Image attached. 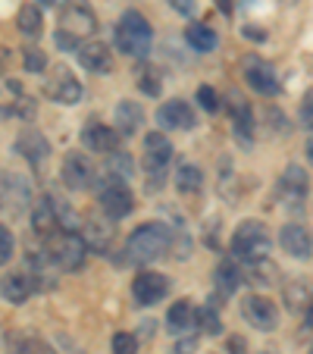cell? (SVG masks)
<instances>
[{
  "instance_id": "cell-1",
  "label": "cell",
  "mask_w": 313,
  "mask_h": 354,
  "mask_svg": "<svg viewBox=\"0 0 313 354\" xmlns=\"http://www.w3.org/2000/svg\"><path fill=\"white\" fill-rule=\"evenodd\" d=\"M169 241H173V232H169L163 223H144L138 226L132 235H129V261L132 263H151V261H160L163 254L169 251Z\"/></svg>"
},
{
  "instance_id": "cell-2",
  "label": "cell",
  "mask_w": 313,
  "mask_h": 354,
  "mask_svg": "<svg viewBox=\"0 0 313 354\" xmlns=\"http://www.w3.org/2000/svg\"><path fill=\"white\" fill-rule=\"evenodd\" d=\"M229 248H232L235 257H241V261H247V263L263 261V257L269 254V248H273V235H269V229L260 220H245L232 232Z\"/></svg>"
},
{
  "instance_id": "cell-3",
  "label": "cell",
  "mask_w": 313,
  "mask_h": 354,
  "mask_svg": "<svg viewBox=\"0 0 313 354\" xmlns=\"http://www.w3.org/2000/svg\"><path fill=\"white\" fill-rule=\"evenodd\" d=\"M151 41H153V28L138 10H126L116 26V44L122 54L129 57H147L151 54Z\"/></svg>"
},
{
  "instance_id": "cell-4",
  "label": "cell",
  "mask_w": 313,
  "mask_h": 354,
  "mask_svg": "<svg viewBox=\"0 0 313 354\" xmlns=\"http://www.w3.org/2000/svg\"><path fill=\"white\" fill-rule=\"evenodd\" d=\"M169 160H173V145H169V138L163 132H151L144 138V169H147V176H153V182H147V188H160Z\"/></svg>"
},
{
  "instance_id": "cell-5",
  "label": "cell",
  "mask_w": 313,
  "mask_h": 354,
  "mask_svg": "<svg viewBox=\"0 0 313 354\" xmlns=\"http://www.w3.org/2000/svg\"><path fill=\"white\" fill-rule=\"evenodd\" d=\"M60 32L85 41L97 32V16H94V10L88 7L85 0H69V3H63V10H60Z\"/></svg>"
},
{
  "instance_id": "cell-6",
  "label": "cell",
  "mask_w": 313,
  "mask_h": 354,
  "mask_svg": "<svg viewBox=\"0 0 313 354\" xmlns=\"http://www.w3.org/2000/svg\"><path fill=\"white\" fill-rule=\"evenodd\" d=\"M47 94H50L57 104H66V107H73V104H79V100H82V82L75 79L73 69H69L66 63H57V66H50Z\"/></svg>"
},
{
  "instance_id": "cell-7",
  "label": "cell",
  "mask_w": 313,
  "mask_h": 354,
  "mask_svg": "<svg viewBox=\"0 0 313 354\" xmlns=\"http://www.w3.org/2000/svg\"><path fill=\"white\" fill-rule=\"evenodd\" d=\"M132 207H135V198H132V192H129V185L107 176V182L100 188V210H104L110 220H122V216L132 214Z\"/></svg>"
},
{
  "instance_id": "cell-8",
  "label": "cell",
  "mask_w": 313,
  "mask_h": 354,
  "mask_svg": "<svg viewBox=\"0 0 313 354\" xmlns=\"http://www.w3.org/2000/svg\"><path fill=\"white\" fill-rule=\"evenodd\" d=\"M241 317H245L254 329H260V333H269V329H276V323H279L276 304L269 298H263V295H247V298L241 301Z\"/></svg>"
},
{
  "instance_id": "cell-9",
  "label": "cell",
  "mask_w": 313,
  "mask_h": 354,
  "mask_svg": "<svg viewBox=\"0 0 313 354\" xmlns=\"http://www.w3.org/2000/svg\"><path fill=\"white\" fill-rule=\"evenodd\" d=\"M241 73H245V82L257 94L279 91V75H276V69L269 66L267 60H260V57H245V60H241Z\"/></svg>"
},
{
  "instance_id": "cell-10",
  "label": "cell",
  "mask_w": 313,
  "mask_h": 354,
  "mask_svg": "<svg viewBox=\"0 0 313 354\" xmlns=\"http://www.w3.org/2000/svg\"><path fill=\"white\" fill-rule=\"evenodd\" d=\"M88 251H91V248H88V245H85V239H82V235H75V232L60 235V239L54 241V248H50L54 261L60 263L63 270H79L82 263H85Z\"/></svg>"
},
{
  "instance_id": "cell-11",
  "label": "cell",
  "mask_w": 313,
  "mask_h": 354,
  "mask_svg": "<svg viewBox=\"0 0 313 354\" xmlns=\"http://www.w3.org/2000/svg\"><path fill=\"white\" fill-rule=\"evenodd\" d=\"M60 176H63V182H66L73 192H85V188L94 185V176H97V173H94L91 160H88L82 151H73V154L63 157Z\"/></svg>"
},
{
  "instance_id": "cell-12",
  "label": "cell",
  "mask_w": 313,
  "mask_h": 354,
  "mask_svg": "<svg viewBox=\"0 0 313 354\" xmlns=\"http://www.w3.org/2000/svg\"><path fill=\"white\" fill-rule=\"evenodd\" d=\"M167 292H169L167 276L153 273V270H141L132 282V295H135L138 304H157V301L167 298Z\"/></svg>"
},
{
  "instance_id": "cell-13",
  "label": "cell",
  "mask_w": 313,
  "mask_h": 354,
  "mask_svg": "<svg viewBox=\"0 0 313 354\" xmlns=\"http://www.w3.org/2000/svg\"><path fill=\"white\" fill-rule=\"evenodd\" d=\"M28 198H32L28 182H22L19 176L7 173L3 179H0V207L13 210V214H22V210L28 207Z\"/></svg>"
},
{
  "instance_id": "cell-14",
  "label": "cell",
  "mask_w": 313,
  "mask_h": 354,
  "mask_svg": "<svg viewBox=\"0 0 313 354\" xmlns=\"http://www.w3.org/2000/svg\"><path fill=\"white\" fill-rule=\"evenodd\" d=\"M279 245H282V251H288L292 257H301V261L313 254V235L307 232L301 223H288V226H282Z\"/></svg>"
},
{
  "instance_id": "cell-15",
  "label": "cell",
  "mask_w": 313,
  "mask_h": 354,
  "mask_svg": "<svg viewBox=\"0 0 313 354\" xmlns=\"http://www.w3.org/2000/svg\"><path fill=\"white\" fill-rule=\"evenodd\" d=\"M88 151H97V154H113L120 151V132L110 126H100V122H88L85 132H82Z\"/></svg>"
},
{
  "instance_id": "cell-16",
  "label": "cell",
  "mask_w": 313,
  "mask_h": 354,
  "mask_svg": "<svg viewBox=\"0 0 313 354\" xmlns=\"http://www.w3.org/2000/svg\"><path fill=\"white\" fill-rule=\"evenodd\" d=\"M307 173L298 167V163H288L285 167V173H282V179H279V194H282V201H285L288 207H294L298 201H304L307 198Z\"/></svg>"
},
{
  "instance_id": "cell-17",
  "label": "cell",
  "mask_w": 313,
  "mask_h": 354,
  "mask_svg": "<svg viewBox=\"0 0 313 354\" xmlns=\"http://www.w3.org/2000/svg\"><path fill=\"white\" fill-rule=\"evenodd\" d=\"M79 60L88 73H97V75H107L113 73V54L100 41H88V44L79 47Z\"/></svg>"
},
{
  "instance_id": "cell-18",
  "label": "cell",
  "mask_w": 313,
  "mask_h": 354,
  "mask_svg": "<svg viewBox=\"0 0 313 354\" xmlns=\"http://www.w3.org/2000/svg\"><path fill=\"white\" fill-rule=\"evenodd\" d=\"M157 122L167 129H182V132H188V129H194V110L188 107L185 100H169V104L160 107Z\"/></svg>"
},
{
  "instance_id": "cell-19",
  "label": "cell",
  "mask_w": 313,
  "mask_h": 354,
  "mask_svg": "<svg viewBox=\"0 0 313 354\" xmlns=\"http://www.w3.org/2000/svg\"><path fill=\"white\" fill-rule=\"evenodd\" d=\"M32 226L38 232H54L60 226V207H57V194H44L35 201L32 207Z\"/></svg>"
},
{
  "instance_id": "cell-20",
  "label": "cell",
  "mask_w": 313,
  "mask_h": 354,
  "mask_svg": "<svg viewBox=\"0 0 313 354\" xmlns=\"http://www.w3.org/2000/svg\"><path fill=\"white\" fill-rule=\"evenodd\" d=\"M16 147H19V154L26 157L28 163H35V167H38V163L44 160L47 154H50V141H47L44 135L38 132V129H26V132H19V138H16Z\"/></svg>"
},
{
  "instance_id": "cell-21",
  "label": "cell",
  "mask_w": 313,
  "mask_h": 354,
  "mask_svg": "<svg viewBox=\"0 0 313 354\" xmlns=\"http://www.w3.org/2000/svg\"><path fill=\"white\" fill-rule=\"evenodd\" d=\"M32 292H35V276L32 273H7L3 279H0V295H3L10 304H22Z\"/></svg>"
},
{
  "instance_id": "cell-22",
  "label": "cell",
  "mask_w": 313,
  "mask_h": 354,
  "mask_svg": "<svg viewBox=\"0 0 313 354\" xmlns=\"http://www.w3.org/2000/svg\"><path fill=\"white\" fill-rule=\"evenodd\" d=\"M229 107H232V122H235V135L238 141H251L254 138V116H251V107L245 104L238 91H229Z\"/></svg>"
},
{
  "instance_id": "cell-23",
  "label": "cell",
  "mask_w": 313,
  "mask_h": 354,
  "mask_svg": "<svg viewBox=\"0 0 313 354\" xmlns=\"http://www.w3.org/2000/svg\"><path fill=\"white\" fill-rule=\"evenodd\" d=\"M113 235L116 229L110 226L107 220H85V232H82V239H85V245L91 248V251H110V245H113Z\"/></svg>"
},
{
  "instance_id": "cell-24",
  "label": "cell",
  "mask_w": 313,
  "mask_h": 354,
  "mask_svg": "<svg viewBox=\"0 0 313 354\" xmlns=\"http://www.w3.org/2000/svg\"><path fill=\"white\" fill-rule=\"evenodd\" d=\"M141 122H144V110H141L138 100H122L120 107H116V126H120V135H135Z\"/></svg>"
},
{
  "instance_id": "cell-25",
  "label": "cell",
  "mask_w": 313,
  "mask_h": 354,
  "mask_svg": "<svg viewBox=\"0 0 313 354\" xmlns=\"http://www.w3.org/2000/svg\"><path fill=\"white\" fill-rule=\"evenodd\" d=\"M167 320H169V329H173V335H179V333H188V329L198 323V310L191 308V301H176L173 308H169V314H167Z\"/></svg>"
},
{
  "instance_id": "cell-26",
  "label": "cell",
  "mask_w": 313,
  "mask_h": 354,
  "mask_svg": "<svg viewBox=\"0 0 313 354\" xmlns=\"http://www.w3.org/2000/svg\"><path fill=\"white\" fill-rule=\"evenodd\" d=\"M3 345H7V354H54V351H47L35 335H26V333H19V329H10Z\"/></svg>"
},
{
  "instance_id": "cell-27",
  "label": "cell",
  "mask_w": 313,
  "mask_h": 354,
  "mask_svg": "<svg viewBox=\"0 0 313 354\" xmlns=\"http://www.w3.org/2000/svg\"><path fill=\"white\" fill-rule=\"evenodd\" d=\"M185 41L191 44V50H200V54H210L220 44V35L210 26H188L185 28Z\"/></svg>"
},
{
  "instance_id": "cell-28",
  "label": "cell",
  "mask_w": 313,
  "mask_h": 354,
  "mask_svg": "<svg viewBox=\"0 0 313 354\" xmlns=\"http://www.w3.org/2000/svg\"><path fill=\"white\" fill-rule=\"evenodd\" d=\"M200 185H204L200 167H194V163H179V167H176V188H179L182 194L200 192Z\"/></svg>"
},
{
  "instance_id": "cell-29",
  "label": "cell",
  "mask_w": 313,
  "mask_h": 354,
  "mask_svg": "<svg viewBox=\"0 0 313 354\" xmlns=\"http://www.w3.org/2000/svg\"><path fill=\"white\" fill-rule=\"evenodd\" d=\"M41 26H44V19H41V10L35 7V3H26V7L19 10V32L26 35V38H38Z\"/></svg>"
},
{
  "instance_id": "cell-30",
  "label": "cell",
  "mask_w": 313,
  "mask_h": 354,
  "mask_svg": "<svg viewBox=\"0 0 313 354\" xmlns=\"http://www.w3.org/2000/svg\"><path fill=\"white\" fill-rule=\"evenodd\" d=\"M107 157H110V163H107V176H110V179L126 182L129 176H132V169H135L132 157H129L126 151H113V154H107Z\"/></svg>"
},
{
  "instance_id": "cell-31",
  "label": "cell",
  "mask_w": 313,
  "mask_h": 354,
  "mask_svg": "<svg viewBox=\"0 0 313 354\" xmlns=\"http://www.w3.org/2000/svg\"><path fill=\"white\" fill-rule=\"evenodd\" d=\"M238 282H241V273L235 263H220V267H216V288H220L222 295H232L235 288H238Z\"/></svg>"
},
{
  "instance_id": "cell-32",
  "label": "cell",
  "mask_w": 313,
  "mask_h": 354,
  "mask_svg": "<svg viewBox=\"0 0 313 354\" xmlns=\"http://www.w3.org/2000/svg\"><path fill=\"white\" fill-rule=\"evenodd\" d=\"M198 323L207 335H220L222 333V320H220V314H216V304H204V308L198 310Z\"/></svg>"
},
{
  "instance_id": "cell-33",
  "label": "cell",
  "mask_w": 313,
  "mask_h": 354,
  "mask_svg": "<svg viewBox=\"0 0 313 354\" xmlns=\"http://www.w3.org/2000/svg\"><path fill=\"white\" fill-rule=\"evenodd\" d=\"M113 354H138V339L132 333H116L113 335Z\"/></svg>"
},
{
  "instance_id": "cell-34",
  "label": "cell",
  "mask_w": 313,
  "mask_h": 354,
  "mask_svg": "<svg viewBox=\"0 0 313 354\" xmlns=\"http://www.w3.org/2000/svg\"><path fill=\"white\" fill-rule=\"evenodd\" d=\"M194 97H198V104L207 110V113H216V110H220V97H216V91L210 85H200Z\"/></svg>"
},
{
  "instance_id": "cell-35",
  "label": "cell",
  "mask_w": 313,
  "mask_h": 354,
  "mask_svg": "<svg viewBox=\"0 0 313 354\" xmlns=\"http://www.w3.org/2000/svg\"><path fill=\"white\" fill-rule=\"evenodd\" d=\"M22 63H26L28 73H44V69H47V57L41 54L38 47H28L26 54H22Z\"/></svg>"
},
{
  "instance_id": "cell-36",
  "label": "cell",
  "mask_w": 313,
  "mask_h": 354,
  "mask_svg": "<svg viewBox=\"0 0 313 354\" xmlns=\"http://www.w3.org/2000/svg\"><path fill=\"white\" fill-rule=\"evenodd\" d=\"M13 248H16L13 232H10L7 226H0V263H7L10 257H13Z\"/></svg>"
},
{
  "instance_id": "cell-37",
  "label": "cell",
  "mask_w": 313,
  "mask_h": 354,
  "mask_svg": "<svg viewBox=\"0 0 313 354\" xmlns=\"http://www.w3.org/2000/svg\"><path fill=\"white\" fill-rule=\"evenodd\" d=\"M301 122H304L307 129H313V88L304 94V100H301Z\"/></svg>"
},
{
  "instance_id": "cell-38",
  "label": "cell",
  "mask_w": 313,
  "mask_h": 354,
  "mask_svg": "<svg viewBox=\"0 0 313 354\" xmlns=\"http://www.w3.org/2000/svg\"><path fill=\"white\" fill-rule=\"evenodd\" d=\"M285 298H288V308H292V310H301V308H304V288H301L298 282H294V286H288Z\"/></svg>"
},
{
  "instance_id": "cell-39",
  "label": "cell",
  "mask_w": 313,
  "mask_h": 354,
  "mask_svg": "<svg viewBox=\"0 0 313 354\" xmlns=\"http://www.w3.org/2000/svg\"><path fill=\"white\" fill-rule=\"evenodd\" d=\"M141 91H147V94H160V82L153 79V73H141Z\"/></svg>"
},
{
  "instance_id": "cell-40",
  "label": "cell",
  "mask_w": 313,
  "mask_h": 354,
  "mask_svg": "<svg viewBox=\"0 0 313 354\" xmlns=\"http://www.w3.org/2000/svg\"><path fill=\"white\" fill-rule=\"evenodd\" d=\"M247 348H245V339L241 335H232V339L226 342V348H222V354H245Z\"/></svg>"
},
{
  "instance_id": "cell-41",
  "label": "cell",
  "mask_w": 313,
  "mask_h": 354,
  "mask_svg": "<svg viewBox=\"0 0 313 354\" xmlns=\"http://www.w3.org/2000/svg\"><path fill=\"white\" fill-rule=\"evenodd\" d=\"M169 7L182 16H191L194 13V0H169Z\"/></svg>"
},
{
  "instance_id": "cell-42",
  "label": "cell",
  "mask_w": 313,
  "mask_h": 354,
  "mask_svg": "<svg viewBox=\"0 0 313 354\" xmlns=\"http://www.w3.org/2000/svg\"><path fill=\"white\" fill-rule=\"evenodd\" d=\"M173 354H194V339H182L173 345Z\"/></svg>"
},
{
  "instance_id": "cell-43",
  "label": "cell",
  "mask_w": 313,
  "mask_h": 354,
  "mask_svg": "<svg viewBox=\"0 0 313 354\" xmlns=\"http://www.w3.org/2000/svg\"><path fill=\"white\" fill-rule=\"evenodd\" d=\"M216 7H220L226 16H232V0H216Z\"/></svg>"
},
{
  "instance_id": "cell-44",
  "label": "cell",
  "mask_w": 313,
  "mask_h": 354,
  "mask_svg": "<svg viewBox=\"0 0 313 354\" xmlns=\"http://www.w3.org/2000/svg\"><path fill=\"white\" fill-rule=\"evenodd\" d=\"M307 157H310V160H313V138L307 141Z\"/></svg>"
},
{
  "instance_id": "cell-45",
  "label": "cell",
  "mask_w": 313,
  "mask_h": 354,
  "mask_svg": "<svg viewBox=\"0 0 313 354\" xmlns=\"http://www.w3.org/2000/svg\"><path fill=\"white\" fill-rule=\"evenodd\" d=\"M41 3H47V7H50V3H57V0H41Z\"/></svg>"
},
{
  "instance_id": "cell-46",
  "label": "cell",
  "mask_w": 313,
  "mask_h": 354,
  "mask_svg": "<svg viewBox=\"0 0 313 354\" xmlns=\"http://www.w3.org/2000/svg\"><path fill=\"white\" fill-rule=\"evenodd\" d=\"M75 354H85V351H75Z\"/></svg>"
},
{
  "instance_id": "cell-47",
  "label": "cell",
  "mask_w": 313,
  "mask_h": 354,
  "mask_svg": "<svg viewBox=\"0 0 313 354\" xmlns=\"http://www.w3.org/2000/svg\"><path fill=\"white\" fill-rule=\"evenodd\" d=\"M310 354H313V348H310Z\"/></svg>"
}]
</instances>
